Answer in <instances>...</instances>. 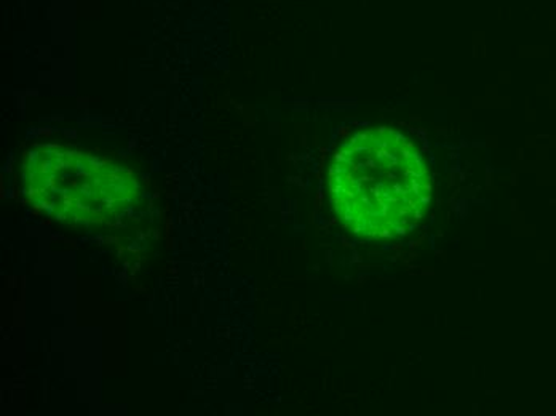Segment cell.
Returning <instances> with one entry per match:
<instances>
[{"mask_svg":"<svg viewBox=\"0 0 556 416\" xmlns=\"http://www.w3.org/2000/svg\"><path fill=\"white\" fill-rule=\"evenodd\" d=\"M328 198L336 218L354 238L408 239L432 210L429 162L416 141L396 128H366L336 149Z\"/></svg>","mask_w":556,"mask_h":416,"instance_id":"obj_1","label":"cell"},{"mask_svg":"<svg viewBox=\"0 0 556 416\" xmlns=\"http://www.w3.org/2000/svg\"><path fill=\"white\" fill-rule=\"evenodd\" d=\"M26 194L47 215L74 226L106 225L141 199L130 171L71 148H37L26 155Z\"/></svg>","mask_w":556,"mask_h":416,"instance_id":"obj_2","label":"cell"}]
</instances>
